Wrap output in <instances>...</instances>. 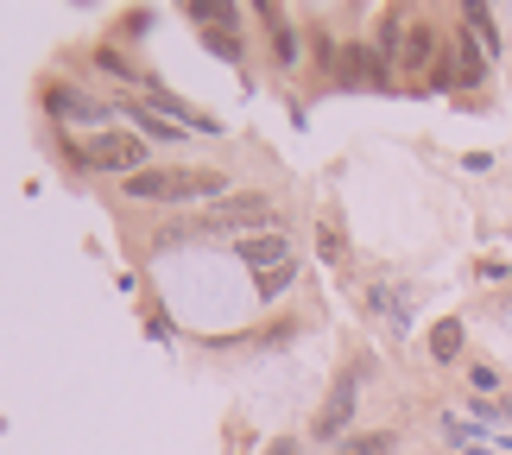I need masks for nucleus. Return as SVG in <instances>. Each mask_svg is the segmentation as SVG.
<instances>
[{
	"label": "nucleus",
	"mask_w": 512,
	"mask_h": 455,
	"mask_svg": "<svg viewBox=\"0 0 512 455\" xmlns=\"http://www.w3.org/2000/svg\"><path fill=\"white\" fill-rule=\"evenodd\" d=\"M140 158H146V146L133 140V133H102V140H89V146H76V140L64 146L70 171H121V177H133Z\"/></svg>",
	"instance_id": "obj_1"
},
{
	"label": "nucleus",
	"mask_w": 512,
	"mask_h": 455,
	"mask_svg": "<svg viewBox=\"0 0 512 455\" xmlns=\"http://www.w3.org/2000/svg\"><path fill=\"white\" fill-rule=\"evenodd\" d=\"M329 83H342V89H386L392 83V64H386L380 45H348L336 57V76H329Z\"/></svg>",
	"instance_id": "obj_2"
},
{
	"label": "nucleus",
	"mask_w": 512,
	"mask_h": 455,
	"mask_svg": "<svg viewBox=\"0 0 512 455\" xmlns=\"http://www.w3.org/2000/svg\"><path fill=\"white\" fill-rule=\"evenodd\" d=\"M361 380H367V367L354 361V367H342V380L329 386V399H323V411H317V424H310V430H317L323 443H329V437H342V430H348V418H354V392H361Z\"/></svg>",
	"instance_id": "obj_3"
},
{
	"label": "nucleus",
	"mask_w": 512,
	"mask_h": 455,
	"mask_svg": "<svg viewBox=\"0 0 512 455\" xmlns=\"http://www.w3.org/2000/svg\"><path fill=\"white\" fill-rule=\"evenodd\" d=\"M228 196L222 171H165V203H215Z\"/></svg>",
	"instance_id": "obj_4"
},
{
	"label": "nucleus",
	"mask_w": 512,
	"mask_h": 455,
	"mask_svg": "<svg viewBox=\"0 0 512 455\" xmlns=\"http://www.w3.org/2000/svg\"><path fill=\"white\" fill-rule=\"evenodd\" d=\"M399 64L411 70V76H437V64H430V57H437V32L424 26V19H405V32H399Z\"/></svg>",
	"instance_id": "obj_5"
},
{
	"label": "nucleus",
	"mask_w": 512,
	"mask_h": 455,
	"mask_svg": "<svg viewBox=\"0 0 512 455\" xmlns=\"http://www.w3.org/2000/svg\"><path fill=\"white\" fill-rule=\"evenodd\" d=\"M272 222H279V209H272V196H260V190L234 196V203L215 215V228H272Z\"/></svg>",
	"instance_id": "obj_6"
},
{
	"label": "nucleus",
	"mask_w": 512,
	"mask_h": 455,
	"mask_svg": "<svg viewBox=\"0 0 512 455\" xmlns=\"http://www.w3.org/2000/svg\"><path fill=\"white\" fill-rule=\"evenodd\" d=\"M234 247H241V260L260 272V279H266V272H279V266H291L285 234H247V241H234Z\"/></svg>",
	"instance_id": "obj_7"
},
{
	"label": "nucleus",
	"mask_w": 512,
	"mask_h": 455,
	"mask_svg": "<svg viewBox=\"0 0 512 455\" xmlns=\"http://www.w3.org/2000/svg\"><path fill=\"white\" fill-rule=\"evenodd\" d=\"M45 108H51V121H108V108L102 102H89L83 89H45Z\"/></svg>",
	"instance_id": "obj_8"
},
{
	"label": "nucleus",
	"mask_w": 512,
	"mask_h": 455,
	"mask_svg": "<svg viewBox=\"0 0 512 455\" xmlns=\"http://www.w3.org/2000/svg\"><path fill=\"white\" fill-rule=\"evenodd\" d=\"M260 19H266V38H272V57H279V70H285V64H298V32H291L285 7H272V0H260Z\"/></svg>",
	"instance_id": "obj_9"
},
{
	"label": "nucleus",
	"mask_w": 512,
	"mask_h": 455,
	"mask_svg": "<svg viewBox=\"0 0 512 455\" xmlns=\"http://www.w3.org/2000/svg\"><path fill=\"white\" fill-rule=\"evenodd\" d=\"M184 13H190L203 32H234V26H241V7H222V0H190Z\"/></svg>",
	"instance_id": "obj_10"
},
{
	"label": "nucleus",
	"mask_w": 512,
	"mask_h": 455,
	"mask_svg": "<svg viewBox=\"0 0 512 455\" xmlns=\"http://www.w3.org/2000/svg\"><path fill=\"white\" fill-rule=\"evenodd\" d=\"M456 354H462V323L443 316V323L430 329V361H456Z\"/></svg>",
	"instance_id": "obj_11"
},
{
	"label": "nucleus",
	"mask_w": 512,
	"mask_h": 455,
	"mask_svg": "<svg viewBox=\"0 0 512 455\" xmlns=\"http://www.w3.org/2000/svg\"><path fill=\"white\" fill-rule=\"evenodd\" d=\"M462 19H468V32H475V38H481V45H487V57H494V51H500V32H494V13H487V7H481V0H468V7H462Z\"/></svg>",
	"instance_id": "obj_12"
},
{
	"label": "nucleus",
	"mask_w": 512,
	"mask_h": 455,
	"mask_svg": "<svg viewBox=\"0 0 512 455\" xmlns=\"http://www.w3.org/2000/svg\"><path fill=\"white\" fill-rule=\"evenodd\" d=\"M127 121L140 127V133H152V140H177V121H165V114H152L140 102H127Z\"/></svg>",
	"instance_id": "obj_13"
},
{
	"label": "nucleus",
	"mask_w": 512,
	"mask_h": 455,
	"mask_svg": "<svg viewBox=\"0 0 512 455\" xmlns=\"http://www.w3.org/2000/svg\"><path fill=\"white\" fill-rule=\"evenodd\" d=\"M127 196H140V203H165V171H133Z\"/></svg>",
	"instance_id": "obj_14"
},
{
	"label": "nucleus",
	"mask_w": 512,
	"mask_h": 455,
	"mask_svg": "<svg viewBox=\"0 0 512 455\" xmlns=\"http://www.w3.org/2000/svg\"><path fill=\"white\" fill-rule=\"evenodd\" d=\"M317 253H323V260H329V266H348V234L323 222V228H317Z\"/></svg>",
	"instance_id": "obj_15"
},
{
	"label": "nucleus",
	"mask_w": 512,
	"mask_h": 455,
	"mask_svg": "<svg viewBox=\"0 0 512 455\" xmlns=\"http://www.w3.org/2000/svg\"><path fill=\"white\" fill-rule=\"evenodd\" d=\"M342 455H392V437L386 430H361V437H348Z\"/></svg>",
	"instance_id": "obj_16"
},
{
	"label": "nucleus",
	"mask_w": 512,
	"mask_h": 455,
	"mask_svg": "<svg viewBox=\"0 0 512 455\" xmlns=\"http://www.w3.org/2000/svg\"><path fill=\"white\" fill-rule=\"evenodd\" d=\"M95 64H102L108 76H127V83H146V76H140V70H133V64H127V57H121V51H95Z\"/></svg>",
	"instance_id": "obj_17"
},
{
	"label": "nucleus",
	"mask_w": 512,
	"mask_h": 455,
	"mask_svg": "<svg viewBox=\"0 0 512 455\" xmlns=\"http://www.w3.org/2000/svg\"><path fill=\"white\" fill-rule=\"evenodd\" d=\"M291 272H298V266H279V272H266V279H260V298H279V291L291 285Z\"/></svg>",
	"instance_id": "obj_18"
},
{
	"label": "nucleus",
	"mask_w": 512,
	"mask_h": 455,
	"mask_svg": "<svg viewBox=\"0 0 512 455\" xmlns=\"http://www.w3.org/2000/svg\"><path fill=\"white\" fill-rule=\"evenodd\" d=\"M203 45H209L215 57H241V45H234V32H203Z\"/></svg>",
	"instance_id": "obj_19"
},
{
	"label": "nucleus",
	"mask_w": 512,
	"mask_h": 455,
	"mask_svg": "<svg viewBox=\"0 0 512 455\" xmlns=\"http://www.w3.org/2000/svg\"><path fill=\"white\" fill-rule=\"evenodd\" d=\"M266 455H298V437H279V443H272Z\"/></svg>",
	"instance_id": "obj_20"
}]
</instances>
